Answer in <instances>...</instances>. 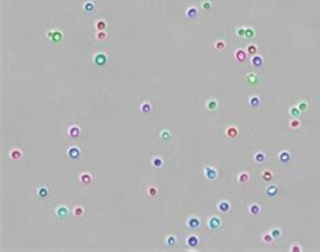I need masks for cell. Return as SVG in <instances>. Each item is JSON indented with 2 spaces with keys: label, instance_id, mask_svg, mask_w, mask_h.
Masks as SVG:
<instances>
[{
  "label": "cell",
  "instance_id": "6da1fadb",
  "mask_svg": "<svg viewBox=\"0 0 320 252\" xmlns=\"http://www.w3.org/2000/svg\"><path fill=\"white\" fill-rule=\"evenodd\" d=\"M34 194H35V197L38 199H41V201H46V199L51 198V190L49 189V186H47V185L37 186Z\"/></svg>",
  "mask_w": 320,
  "mask_h": 252
},
{
  "label": "cell",
  "instance_id": "7a4b0ae2",
  "mask_svg": "<svg viewBox=\"0 0 320 252\" xmlns=\"http://www.w3.org/2000/svg\"><path fill=\"white\" fill-rule=\"evenodd\" d=\"M46 36H47L51 42H54V43H60L64 38V34L58 30H51V31H47V32H46Z\"/></svg>",
  "mask_w": 320,
  "mask_h": 252
},
{
  "label": "cell",
  "instance_id": "3957f363",
  "mask_svg": "<svg viewBox=\"0 0 320 252\" xmlns=\"http://www.w3.org/2000/svg\"><path fill=\"white\" fill-rule=\"evenodd\" d=\"M93 65L96 67H104L107 65V54L97 53L93 57Z\"/></svg>",
  "mask_w": 320,
  "mask_h": 252
},
{
  "label": "cell",
  "instance_id": "277c9868",
  "mask_svg": "<svg viewBox=\"0 0 320 252\" xmlns=\"http://www.w3.org/2000/svg\"><path fill=\"white\" fill-rule=\"evenodd\" d=\"M201 225V221H200V218L199 217H196V216H192L189 217L187 220V226L189 228V229H199Z\"/></svg>",
  "mask_w": 320,
  "mask_h": 252
},
{
  "label": "cell",
  "instance_id": "5b68a950",
  "mask_svg": "<svg viewBox=\"0 0 320 252\" xmlns=\"http://www.w3.org/2000/svg\"><path fill=\"white\" fill-rule=\"evenodd\" d=\"M220 226H222V220H220L218 216H212L208 220V228H209V229L218 230Z\"/></svg>",
  "mask_w": 320,
  "mask_h": 252
},
{
  "label": "cell",
  "instance_id": "8992f818",
  "mask_svg": "<svg viewBox=\"0 0 320 252\" xmlns=\"http://www.w3.org/2000/svg\"><path fill=\"white\" fill-rule=\"evenodd\" d=\"M68 214H69V210H68L66 206H65V205H58L57 209H55V216H57L58 218L65 220L68 217Z\"/></svg>",
  "mask_w": 320,
  "mask_h": 252
},
{
  "label": "cell",
  "instance_id": "52a82bcc",
  "mask_svg": "<svg viewBox=\"0 0 320 252\" xmlns=\"http://www.w3.org/2000/svg\"><path fill=\"white\" fill-rule=\"evenodd\" d=\"M80 182L85 186H91L92 185V182H93V178H92V175H91L89 172H81L80 174Z\"/></svg>",
  "mask_w": 320,
  "mask_h": 252
},
{
  "label": "cell",
  "instance_id": "ba28073f",
  "mask_svg": "<svg viewBox=\"0 0 320 252\" xmlns=\"http://www.w3.org/2000/svg\"><path fill=\"white\" fill-rule=\"evenodd\" d=\"M204 172H205V177L208 178V179H215V178L218 177V171L213 167H211V166H207Z\"/></svg>",
  "mask_w": 320,
  "mask_h": 252
},
{
  "label": "cell",
  "instance_id": "9c48e42d",
  "mask_svg": "<svg viewBox=\"0 0 320 252\" xmlns=\"http://www.w3.org/2000/svg\"><path fill=\"white\" fill-rule=\"evenodd\" d=\"M187 244L191 248H196L197 245H199V237H197V236H195V234L188 236V237H187Z\"/></svg>",
  "mask_w": 320,
  "mask_h": 252
},
{
  "label": "cell",
  "instance_id": "30bf717a",
  "mask_svg": "<svg viewBox=\"0 0 320 252\" xmlns=\"http://www.w3.org/2000/svg\"><path fill=\"white\" fill-rule=\"evenodd\" d=\"M22 158V151L19 148H12L9 151V159L11 160H19Z\"/></svg>",
  "mask_w": 320,
  "mask_h": 252
},
{
  "label": "cell",
  "instance_id": "8fae6325",
  "mask_svg": "<svg viewBox=\"0 0 320 252\" xmlns=\"http://www.w3.org/2000/svg\"><path fill=\"white\" fill-rule=\"evenodd\" d=\"M218 209L220 210V212H223V213H227V212H230L231 205H230V202H228V201H220V202L218 203Z\"/></svg>",
  "mask_w": 320,
  "mask_h": 252
},
{
  "label": "cell",
  "instance_id": "7c38bea8",
  "mask_svg": "<svg viewBox=\"0 0 320 252\" xmlns=\"http://www.w3.org/2000/svg\"><path fill=\"white\" fill-rule=\"evenodd\" d=\"M251 65L255 67H261L263 65V59L261 55H258V54H255V55H253V58H251Z\"/></svg>",
  "mask_w": 320,
  "mask_h": 252
},
{
  "label": "cell",
  "instance_id": "4fadbf2b",
  "mask_svg": "<svg viewBox=\"0 0 320 252\" xmlns=\"http://www.w3.org/2000/svg\"><path fill=\"white\" fill-rule=\"evenodd\" d=\"M205 106H207L208 111H216V108H218V101H216V98H209L208 101H207V104H205Z\"/></svg>",
  "mask_w": 320,
  "mask_h": 252
},
{
  "label": "cell",
  "instance_id": "5bb4252c",
  "mask_svg": "<svg viewBox=\"0 0 320 252\" xmlns=\"http://www.w3.org/2000/svg\"><path fill=\"white\" fill-rule=\"evenodd\" d=\"M68 155L70 156L72 159H77V158L80 156V150H78L77 147H70V148L68 150Z\"/></svg>",
  "mask_w": 320,
  "mask_h": 252
},
{
  "label": "cell",
  "instance_id": "9a60e30c",
  "mask_svg": "<svg viewBox=\"0 0 320 252\" xmlns=\"http://www.w3.org/2000/svg\"><path fill=\"white\" fill-rule=\"evenodd\" d=\"M278 159H280L281 163H288L289 159H290V154L288 151H281L280 155H278Z\"/></svg>",
  "mask_w": 320,
  "mask_h": 252
},
{
  "label": "cell",
  "instance_id": "2e32d148",
  "mask_svg": "<svg viewBox=\"0 0 320 252\" xmlns=\"http://www.w3.org/2000/svg\"><path fill=\"white\" fill-rule=\"evenodd\" d=\"M238 133H239L238 132V128H236V127H232V125L226 129V135L228 137H236L238 136Z\"/></svg>",
  "mask_w": 320,
  "mask_h": 252
},
{
  "label": "cell",
  "instance_id": "e0dca14e",
  "mask_svg": "<svg viewBox=\"0 0 320 252\" xmlns=\"http://www.w3.org/2000/svg\"><path fill=\"white\" fill-rule=\"evenodd\" d=\"M147 195L151 197V198H156L157 195H158V189H157L154 185H151L147 187Z\"/></svg>",
  "mask_w": 320,
  "mask_h": 252
},
{
  "label": "cell",
  "instance_id": "ac0fdd59",
  "mask_svg": "<svg viewBox=\"0 0 320 252\" xmlns=\"http://www.w3.org/2000/svg\"><path fill=\"white\" fill-rule=\"evenodd\" d=\"M68 133H69L70 137H77L80 135V128H78L77 125H72L70 128H69V131H68Z\"/></svg>",
  "mask_w": 320,
  "mask_h": 252
},
{
  "label": "cell",
  "instance_id": "d6986e66",
  "mask_svg": "<svg viewBox=\"0 0 320 252\" xmlns=\"http://www.w3.org/2000/svg\"><path fill=\"white\" fill-rule=\"evenodd\" d=\"M73 216L77 217V218L83 217V216H84V208H83L81 205H77V206L73 209Z\"/></svg>",
  "mask_w": 320,
  "mask_h": 252
},
{
  "label": "cell",
  "instance_id": "ffe728a7",
  "mask_svg": "<svg viewBox=\"0 0 320 252\" xmlns=\"http://www.w3.org/2000/svg\"><path fill=\"white\" fill-rule=\"evenodd\" d=\"M254 160L257 162L258 164H262L263 162H265V154L263 152H261V151H258V152H255V156H254Z\"/></svg>",
  "mask_w": 320,
  "mask_h": 252
},
{
  "label": "cell",
  "instance_id": "44dd1931",
  "mask_svg": "<svg viewBox=\"0 0 320 252\" xmlns=\"http://www.w3.org/2000/svg\"><path fill=\"white\" fill-rule=\"evenodd\" d=\"M246 51L245 50H242V49H239V50H236V53H235V57H236V59H238V61L239 62H243L246 59Z\"/></svg>",
  "mask_w": 320,
  "mask_h": 252
},
{
  "label": "cell",
  "instance_id": "7402d4cb",
  "mask_svg": "<svg viewBox=\"0 0 320 252\" xmlns=\"http://www.w3.org/2000/svg\"><path fill=\"white\" fill-rule=\"evenodd\" d=\"M261 212V208H259V205L257 203H253L251 206H250V214H253V216H258Z\"/></svg>",
  "mask_w": 320,
  "mask_h": 252
},
{
  "label": "cell",
  "instance_id": "603a6c76",
  "mask_svg": "<svg viewBox=\"0 0 320 252\" xmlns=\"http://www.w3.org/2000/svg\"><path fill=\"white\" fill-rule=\"evenodd\" d=\"M262 241L266 244H271L274 241V237L271 236V233H265V234H262Z\"/></svg>",
  "mask_w": 320,
  "mask_h": 252
},
{
  "label": "cell",
  "instance_id": "cb8c5ba5",
  "mask_svg": "<svg viewBox=\"0 0 320 252\" xmlns=\"http://www.w3.org/2000/svg\"><path fill=\"white\" fill-rule=\"evenodd\" d=\"M246 53L250 54V55H255V54L258 53L257 44H249V47H247V50H246Z\"/></svg>",
  "mask_w": 320,
  "mask_h": 252
},
{
  "label": "cell",
  "instance_id": "d4e9b609",
  "mask_svg": "<svg viewBox=\"0 0 320 252\" xmlns=\"http://www.w3.org/2000/svg\"><path fill=\"white\" fill-rule=\"evenodd\" d=\"M277 191H278V189H277L276 185H271V186H269V187L266 189V193L269 195H271V197H273V195H277Z\"/></svg>",
  "mask_w": 320,
  "mask_h": 252
},
{
  "label": "cell",
  "instance_id": "484cf974",
  "mask_svg": "<svg viewBox=\"0 0 320 252\" xmlns=\"http://www.w3.org/2000/svg\"><path fill=\"white\" fill-rule=\"evenodd\" d=\"M247 181H249V174H247V172L239 174V177H238V182H239V183H246Z\"/></svg>",
  "mask_w": 320,
  "mask_h": 252
},
{
  "label": "cell",
  "instance_id": "4316f807",
  "mask_svg": "<svg viewBox=\"0 0 320 252\" xmlns=\"http://www.w3.org/2000/svg\"><path fill=\"white\" fill-rule=\"evenodd\" d=\"M84 8H85V11H87L88 13H91V12H93V11H95V5H93V3H92V1H87Z\"/></svg>",
  "mask_w": 320,
  "mask_h": 252
},
{
  "label": "cell",
  "instance_id": "83f0119b",
  "mask_svg": "<svg viewBox=\"0 0 320 252\" xmlns=\"http://www.w3.org/2000/svg\"><path fill=\"white\" fill-rule=\"evenodd\" d=\"M106 26H107V23L104 22V20H97V22H96V30L97 31H104Z\"/></svg>",
  "mask_w": 320,
  "mask_h": 252
},
{
  "label": "cell",
  "instance_id": "f1b7e54d",
  "mask_svg": "<svg viewBox=\"0 0 320 252\" xmlns=\"http://www.w3.org/2000/svg\"><path fill=\"white\" fill-rule=\"evenodd\" d=\"M196 15H197V9L195 7H192V8H188L187 9V16L188 18H195Z\"/></svg>",
  "mask_w": 320,
  "mask_h": 252
},
{
  "label": "cell",
  "instance_id": "f546056e",
  "mask_svg": "<svg viewBox=\"0 0 320 252\" xmlns=\"http://www.w3.org/2000/svg\"><path fill=\"white\" fill-rule=\"evenodd\" d=\"M141 111H142L143 113H149V112L151 111V105L149 102H143L142 105H141Z\"/></svg>",
  "mask_w": 320,
  "mask_h": 252
},
{
  "label": "cell",
  "instance_id": "4dcf8cb0",
  "mask_svg": "<svg viewBox=\"0 0 320 252\" xmlns=\"http://www.w3.org/2000/svg\"><path fill=\"white\" fill-rule=\"evenodd\" d=\"M262 178L265 181H270L271 178H273V172H271L270 170H265V171L262 172Z\"/></svg>",
  "mask_w": 320,
  "mask_h": 252
},
{
  "label": "cell",
  "instance_id": "1f68e13d",
  "mask_svg": "<svg viewBox=\"0 0 320 252\" xmlns=\"http://www.w3.org/2000/svg\"><path fill=\"white\" fill-rule=\"evenodd\" d=\"M300 125H301V121H300V120L298 119H293L292 120V121H290V124H289V127H290V128H298V127H300Z\"/></svg>",
  "mask_w": 320,
  "mask_h": 252
},
{
  "label": "cell",
  "instance_id": "d6a6232c",
  "mask_svg": "<svg viewBox=\"0 0 320 252\" xmlns=\"http://www.w3.org/2000/svg\"><path fill=\"white\" fill-rule=\"evenodd\" d=\"M300 109H298L297 106H292V108H290V109H289V113H290V115L293 116V117H297L298 115H300Z\"/></svg>",
  "mask_w": 320,
  "mask_h": 252
},
{
  "label": "cell",
  "instance_id": "836d02e7",
  "mask_svg": "<svg viewBox=\"0 0 320 252\" xmlns=\"http://www.w3.org/2000/svg\"><path fill=\"white\" fill-rule=\"evenodd\" d=\"M270 233L274 239H278V237L281 236V230H280V228H273V229L270 230Z\"/></svg>",
  "mask_w": 320,
  "mask_h": 252
},
{
  "label": "cell",
  "instance_id": "e575fe53",
  "mask_svg": "<svg viewBox=\"0 0 320 252\" xmlns=\"http://www.w3.org/2000/svg\"><path fill=\"white\" fill-rule=\"evenodd\" d=\"M162 164H164V160L161 158H154L153 159V166L154 167H162Z\"/></svg>",
  "mask_w": 320,
  "mask_h": 252
},
{
  "label": "cell",
  "instance_id": "d590c367",
  "mask_svg": "<svg viewBox=\"0 0 320 252\" xmlns=\"http://www.w3.org/2000/svg\"><path fill=\"white\" fill-rule=\"evenodd\" d=\"M297 108H298V109H300L301 112H305V111L308 109V104H307L305 101H300V102L297 104Z\"/></svg>",
  "mask_w": 320,
  "mask_h": 252
},
{
  "label": "cell",
  "instance_id": "8d00e7d4",
  "mask_svg": "<svg viewBox=\"0 0 320 252\" xmlns=\"http://www.w3.org/2000/svg\"><path fill=\"white\" fill-rule=\"evenodd\" d=\"M215 47L218 50H224L226 49V42H224V40H218V42L215 43Z\"/></svg>",
  "mask_w": 320,
  "mask_h": 252
},
{
  "label": "cell",
  "instance_id": "74e56055",
  "mask_svg": "<svg viewBox=\"0 0 320 252\" xmlns=\"http://www.w3.org/2000/svg\"><path fill=\"white\" fill-rule=\"evenodd\" d=\"M96 38H97L99 40L106 39V38H107V32H106V31H99L97 34H96Z\"/></svg>",
  "mask_w": 320,
  "mask_h": 252
},
{
  "label": "cell",
  "instance_id": "f35d334b",
  "mask_svg": "<svg viewBox=\"0 0 320 252\" xmlns=\"http://www.w3.org/2000/svg\"><path fill=\"white\" fill-rule=\"evenodd\" d=\"M176 243V237L174 236H168L166 237V245H174Z\"/></svg>",
  "mask_w": 320,
  "mask_h": 252
},
{
  "label": "cell",
  "instance_id": "ab89813d",
  "mask_svg": "<svg viewBox=\"0 0 320 252\" xmlns=\"http://www.w3.org/2000/svg\"><path fill=\"white\" fill-rule=\"evenodd\" d=\"M236 34H238L239 36H245L246 35V28L245 27H239V28L236 30Z\"/></svg>",
  "mask_w": 320,
  "mask_h": 252
},
{
  "label": "cell",
  "instance_id": "60d3db41",
  "mask_svg": "<svg viewBox=\"0 0 320 252\" xmlns=\"http://www.w3.org/2000/svg\"><path fill=\"white\" fill-rule=\"evenodd\" d=\"M258 102H259V97H258V96H253V97H251V100H250V104H251V105H258Z\"/></svg>",
  "mask_w": 320,
  "mask_h": 252
},
{
  "label": "cell",
  "instance_id": "b9f144b4",
  "mask_svg": "<svg viewBox=\"0 0 320 252\" xmlns=\"http://www.w3.org/2000/svg\"><path fill=\"white\" fill-rule=\"evenodd\" d=\"M246 38H253L254 36V30L253 28H246Z\"/></svg>",
  "mask_w": 320,
  "mask_h": 252
},
{
  "label": "cell",
  "instance_id": "7bdbcfd3",
  "mask_svg": "<svg viewBox=\"0 0 320 252\" xmlns=\"http://www.w3.org/2000/svg\"><path fill=\"white\" fill-rule=\"evenodd\" d=\"M290 251L292 252H301V247H300V245H292Z\"/></svg>",
  "mask_w": 320,
  "mask_h": 252
},
{
  "label": "cell",
  "instance_id": "ee69618b",
  "mask_svg": "<svg viewBox=\"0 0 320 252\" xmlns=\"http://www.w3.org/2000/svg\"><path fill=\"white\" fill-rule=\"evenodd\" d=\"M161 136H162V139H166L168 136H170V132L168 131V129H164V132L161 133Z\"/></svg>",
  "mask_w": 320,
  "mask_h": 252
},
{
  "label": "cell",
  "instance_id": "f6af8a7d",
  "mask_svg": "<svg viewBox=\"0 0 320 252\" xmlns=\"http://www.w3.org/2000/svg\"><path fill=\"white\" fill-rule=\"evenodd\" d=\"M247 77H249L250 82H255V81H257V75H255V74H249Z\"/></svg>",
  "mask_w": 320,
  "mask_h": 252
},
{
  "label": "cell",
  "instance_id": "bcb514c9",
  "mask_svg": "<svg viewBox=\"0 0 320 252\" xmlns=\"http://www.w3.org/2000/svg\"><path fill=\"white\" fill-rule=\"evenodd\" d=\"M203 8H204V9H209V8H211V4H209V1H208V0L203 3Z\"/></svg>",
  "mask_w": 320,
  "mask_h": 252
}]
</instances>
